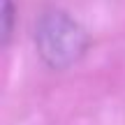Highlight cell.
Returning <instances> with one entry per match:
<instances>
[{"mask_svg":"<svg viewBox=\"0 0 125 125\" xmlns=\"http://www.w3.org/2000/svg\"><path fill=\"white\" fill-rule=\"evenodd\" d=\"M88 32L62 9H44L35 23V49L49 70L62 72L76 65L88 51Z\"/></svg>","mask_w":125,"mask_h":125,"instance_id":"cell-1","label":"cell"},{"mask_svg":"<svg viewBox=\"0 0 125 125\" xmlns=\"http://www.w3.org/2000/svg\"><path fill=\"white\" fill-rule=\"evenodd\" d=\"M14 28V5L12 0H2V44H9Z\"/></svg>","mask_w":125,"mask_h":125,"instance_id":"cell-2","label":"cell"}]
</instances>
